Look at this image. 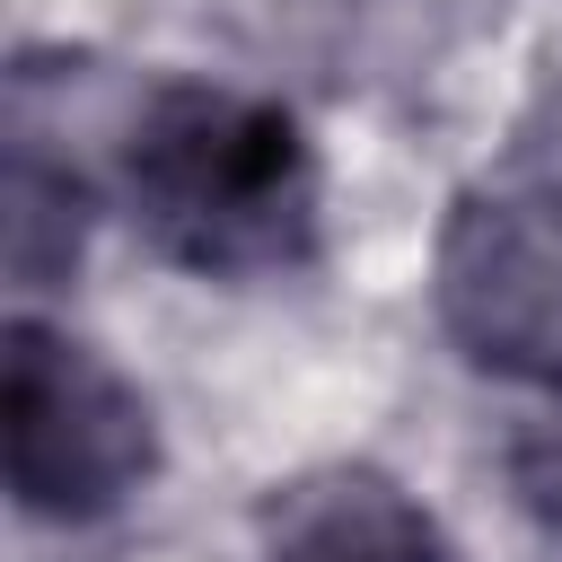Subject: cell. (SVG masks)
Returning a JSON list of instances; mask_svg holds the SVG:
<instances>
[{
    "mask_svg": "<svg viewBox=\"0 0 562 562\" xmlns=\"http://www.w3.org/2000/svg\"><path fill=\"white\" fill-rule=\"evenodd\" d=\"M509 474H518L527 509L562 518V395H536V413H527L518 439H509Z\"/></svg>",
    "mask_w": 562,
    "mask_h": 562,
    "instance_id": "obj_6",
    "label": "cell"
},
{
    "mask_svg": "<svg viewBox=\"0 0 562 562\" xmlns=\"http://www.w3.org/2000/svg\"><path fill=\"white\" fill-rule=\"evenodd\" d=\"M123 202L140 237L202 281H281L316 263L325 176L290 105L167 79L123 132Z\"/></svg>",
    "mask_w": 562,
    "mask_h": 562,
    "instance_id": "obj_1",
    "label": "cell"
},
{
    "mask_svg": "<svg viewBox=\"0 0 562 562\" xmlns=\"http://www.w3.org/2000/svg\"><path fill=\"white\" fill-rule=\"evenodd\" d=\"M430 299L474 369L527 395H562V193L553 184L457 193L430 255Z\"/></svg>",
    "mask_w": 562,
    "mask_h": 562,
    "instance_id": "obj_3",
    "label": "cell"
},
{
    "mask_svg": "<svg viewBox=\"0 0 562 562\" xmlns=\"http://www.w3.org/2000/svg\"><path fill=\"white\" fill-rule=\"evenodd\" d=\"M0 448H9V501L44 527L114 518L158 474V422L149 395L88 351L79 334L18 316L0 360Z\"/></svg>",
    "mask_w": 562,
    "mask_h": 562,
    "instance_id": "obj_2",
    "label": "cell"
},
{
    "mask_svg": "<svg viewBox=\"0 0 562 562\" xmlns=\"http://www.w3.org/2000/svg\"><path fill=\"white\" fill-rule=\"evenodd\" d=\"M79 237H88V193L70 167H44L35 140H18L9 158V272L18 290H44L79 263Z\"/></svg>",
    "mask_w": 562,
    "mask_h": 562,
    "instance_id": "obj_5",
    "label": "cell"
},
{
    "mask_svg": "<svg viewBox=\"0 0 562 562\" xmlns=\"http://www.w3.org/2000/svg\"><path fill=\"white\" fill-rule=\"evenodd\" d=\"M263 562H457L439 518L378 465H325L299 474L272 501Z\"/></svg>",
    "mask_w": 562,
    "mask_h": 562,
    "instance_id": "obj_4",
    "label": "cell"
}]
</instances>
